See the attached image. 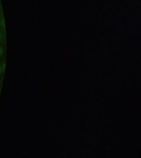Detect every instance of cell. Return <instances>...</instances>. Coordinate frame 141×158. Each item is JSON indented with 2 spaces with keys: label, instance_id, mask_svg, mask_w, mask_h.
Returning a JSON list of instances; mask_svg holds the SVG:
<instances>
[{
  "label": "cell",
  "instance_id": "obj_1",
  "mask_svg": "<svg viewBox=\"0 0 141 158\" xmlns=\"http://www.w3.org/2000/svg\"><path fill=\"white\" fill-rule=\"evenodd\" d=\"M2 53H3V50L1 47H0V56L2 54Z\"/></svg>",
  "mask_w": 141,
  "mask_h": 158
},
{
  "label": "cell",
  "instance_id": "obj_2",
  "mask_svg": "<svg viewBox=\"0 0 141 158\" xmlns=\"http://www.w3.org/2000/svg\"><path fill=\"white\" fill-rule=\"evenodd\" d=\"M1 71H2V69H1V68H0V74L1 73Z\"/></svg>",
  "mask_w": 141,
  "mask_h": 158
},
{
  "label": "cell",
  "instance_id": "obj_3",
  "mask_svg": "<svg viewBox=\"0 0 141 158\" xmlns=\"http://www.w3.org/2000/svg\"><path fill=\"white\" fill-rule=\"evenodd\" d=\"M1 34H0V40H1Z\"/></svg>",
  "mask_w": 141,
  "mask_h": 158
}]
</instances>
